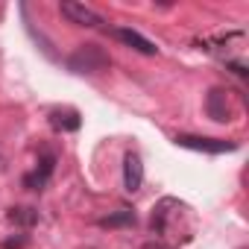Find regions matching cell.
<instances>
[{"label": "cell", "instance_id": "cell-11", "mask_svg": "<svg viewBox=\"0 0 249 249\" xmlns=\"http://www.w3.org/2000/svg\"><path fill=\"white\" fill-rule=\"evenodd\" d=\"M9 223H15L21 229H33L38 223V211L36 208H12L9 211Z\"/></svg>", "mask_w": 249, "mask_h": 249}, {"label": "cell", "instance_id": "cell-14", "mask_svg": "<svg viewBox=\"0 0 249 249\" xmlns=\"http://www.w3.org/2000/svg\"><path fill=\"white\" fill-rule=\"evenodd\" d=\"M0 167H3V153H0Z\"/></svg>", "mask_w": 249, "mask_h": 249}, {"label": "cell", "instance_id": "cell-10", "mask_svg": "<svg viewBox=\"0 0 249 249\" xmlns=\"http://www.w3.org/2000/svg\"><path fill=\"white\" fill-rule=\"evenodd\" d=\"M50 123L62 132H73V129H79V114L73 108H56L50 114Z\"/></svg>", "mask_w": 249, "mask_h": 249}, {"label": "cell", "instance_id": "cell-4", "mask_svg": "<svg viewBox=\"0 0 249 249\" xmlns=\"http://www.w3.org/2000/svg\"><path fill=\"white\" fill-rule=\"evenodd\" d=\"M68 68L76 71V73H100V71L108 68V56H106L103 47H97V44H82V47H76V50L71 53Z\"/></svg>", "mask_w": 249, "mask_h": 249}, {"label": "cell", "instance_id": "cell-3", "mask_svg": "<svg viewBox=\"0 0 249 249\" xmlns=\"http://www.w3.org/2000/svg\"><path fill=\"white\" fill-rule=\"evenodd\" d=\"M205 108L211 114V120L217 123H226V120H234L240 114V97L237 91H229V88H211L208 91V100H205Z\"/></svg>", "mask_w": 249, "mask_h": 249}, {"label": "cell", "instance_id": "cell-6", "mask_svg": "<svg viewBox=\"0 0 249 249\" xmlns=\"http://www.w3.org/2000/svg\"><path fill=\"white\" fill-rule=\"evenodd\" d=\"M59 9H62V15L68 21H73L79 27H100L103 24V18L91 6H85V3H73V0H68V3H59Z\"/></svg>", "mask_w": 249, "mask_h": 249}, {"label": "cell", "instance_id": "cell-13", "mask_svg": "<svg viewBox=\"0 0 249 249\" xmlns=\"http://www.w3.org/2000/svg\"><path fill=\"white\" fill-rule=\"evenodd\" d=\"M3 246H6V249H21V246H27V237H9Z\"/></svg>", "mask_w": 249, "mask_h": 249}, {"label": "cell", "instance_id": "cell-12", "mask_svg": "<svg viewBox=\"0 0 249 249\" xmlns=\"http://www.w3.org/2000/svg\"><path fill=\"white\" fill-rule=\"evenodd\" d=\"M132 223H135L132 211H117V214H108V217L100 220V226H108V229H114V226H132Z\"/></svg>", "mask_w": 249, "mask_h": 249}, {"label": "cell", "instance_id": "cell-8", "mask_svg": "<svg viewBox=\"0 0 249 249\" xmlns=\"http://www.w3.org/2000/svg\"><path fill=\"white\" fill-rule=\"evenodd\" d=\"M114 38L123 41L126 47H132V50H138V53H144V56H156V53H159V47H156L150 38H144L141 33H135V30H129V27H117V30H114Z\"/></svg>", "mask_w": 249, "mask_h": 249}, {"label": "cell", "instance_id": "cell-7", "mask_svg": "<svg viewBox=\"0 0 249 249\" xmlns=\"http://www.w3.org/2000/svg\"><path fill=\"white\" fill-rule=\"evenodd\" d=\"M144 185V164H141V156L138 153H129L123 159V188L129 194H135L138 188Z\"/></svg>", "mask_w": 249, "mask_h": 249}, {"label": "cell", "instance_id": "cell-2", "mask_svg": "<svg viewBox=\"0 0 249 249\" xmlns=\"http://www.w3.org/2000/svg\"><path fill=\"white\" fill-rule=\"evenodd\" d=\"M199 44H202V50L217 53L220 59H226V65H229L237 76H246V65H243V59H234V50L243 53V44H246V33H243V30H229V33H220V36L202 38Z\"/></svg>", "mask_w": 249, "mask_h": 249}, {"label": "cell", "instance_id": "cell-1", "mask_svg": "<svg viewBox=\"0 0 249 249\" xmlns=\"http://www.w3.org/2000/svg\"><path fill=\"white\" fill-rule=\"evenodd\" d=\"M188 211H191V208H188L185 202H179V199H173V196H164V199L156 205V211H153V231H156L159 237L170 240V243H185V240L191 237V231L182 229V217H191Z\"/></svg>", "mask_w": 249, "mask_h": 249}, {"label": "cell", "instance_id": "cell-5", "mask_svg": "<svg viewBox=\"0 0 249 249\" xmlns=\"http://www.w3.org/2000/svg\"><path fill=\"white\" fill-rule=\"evenodd\" d=\"M179 147L188 150H199V153H234L237 144L234 141H220V138H196V135H176Z\"/></svg>", "mask_w": 249, "mask_h": 249}, {"label": "cell", "instance_id": "cell-9", "mask_svg": "<svg viewBox=\"0 0 249 249\" xmlns=\"http://www.w3.org/2000/svg\"><path fill=\"white\" fill-rule=\"evenodd\" d=\"M53 164H56V159H53V153H47L44 159H41V167L36 170V173H30L24 182H27V188H33V191H41L44 185H47V179H50V173H53Z\"/></svg>", "mask_w": 249, "mask_h": 249}]
</instances>
